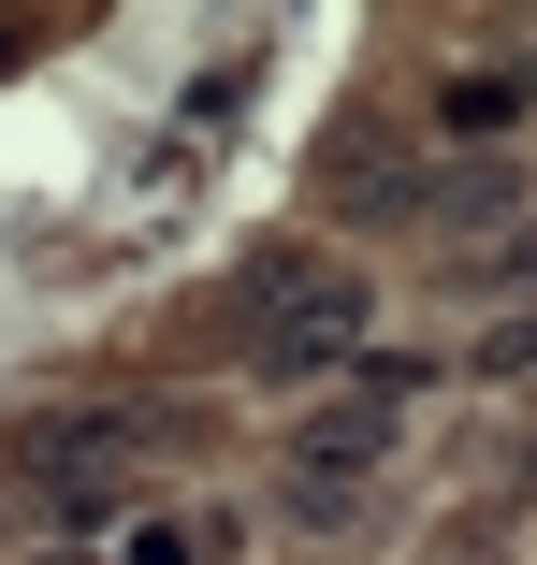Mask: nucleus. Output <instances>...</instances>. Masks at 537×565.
<instances>
[{
	"instance_id": "7ed1b4c3",
	"label": "nucleus",
	"mask_w": 537,
	"mask_h": 565,
	"mask_svg": "<svg viewBox=\"0 0 537 565\" xmlns=\"http://www.w3.org/2000/svg\"><path fill=\"white\" fill-rule=\"evenodd\" d=\"M523 117H537L523 58H465V73H436V131H451V146H508Z\"/></svg>"
},
{
	"instance_id": "f03ea898",
	"label": "nucleus",
	"mask_w": 537,
	"mask_h": 565,
	"mask_svg": "<svg viewBox=\"0 0 537 565\" xmlns=\"http://www.w3.org/2000/svg\"><path fill=\"white\" fill-rule=\"evenodd\" d=\"M378 449H392V392L305 406V435H291V508H349V493L378 479Z\"/></svg>"
},
{
	"instance_id": "0eeeda50",
	"label": "nucleus",
	"mask_w": 537,
	"mask_h": 565,
	"mask_svg": "<svg viewBox=\"0 0 537 565\" xmlns=\"http://www.w3.org/2000/svg\"><path fill=\"white\" fill-rule=\"evenodd\" d=\"M523 87H537V73H523Z\"/></svg>"
},
{
	"instance_id": "20e7f679",
	"label": "nucleus",
	"mask_w": 537,
	"mask_h": 565,
	"mask_svg": "<svg viewBox=\"0 0 537 565\" xmlns=\"http://www.w3.org/2000/svg\"><path fill=\"white\" fill-rule=\"evenodd\" d=\"M219 551H233V536L203 522V508H160V522H131V536H117V565H219Z\"/></svg>"
},
{
	"instance_id": "39448f33",
	"label": "nucleus",
	"mask_w": 537,
	"mask_h": 565,
	"mask_svg": "<svg viewBox=\"0 0 537 565\" xmlns=\"http://www.w3.org/2000/svg\"><path fill=\"white\" fill-rule=\"evenodd\" d=\"M480 363H494V377H523V363H537V319H494V349H480Z\"/></svg>"
},
{
	"instance_id": "f257e3e1",
	"label": "nucleus",
	"mask_w": 537,
	"mask_h": 565,
	"mask_svg": "<svg viewBox=\"0 0 537 565\" xmlns=\"http://www.w3.org/2000/svg\"><path fill=\"white\" fill-rule=\"evenodd\" d=\"M233 305H248V363H262V377H305V363L364 349V319H378V290H364L349 262H319V247H262V262L233 276Z\"/></svg>"
},
{
	"instance_id": "423d86ee",
	"label": "nucleus",
	"mask_w": 537,
	"mask_h": 565,
	"mask_svg": "<svg viewBox=\"0 0 537 565\" xmlns=\"http://www.w3.org/2000/svg\"><path fill=\"white\" fill-rule=\"evenodd\" d=\"M0 73H15V30H0Z\"/></svg>"
}]
</instances>
